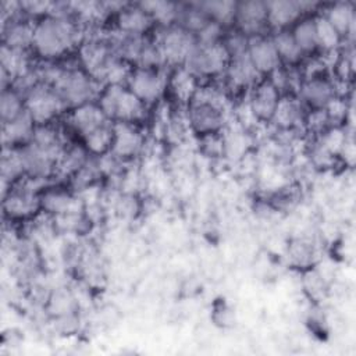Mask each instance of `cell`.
I'll return each instance as SVG.
<instances>
[{"mask_svg": "<svg viewBox=\"0 0 356 356\" xmlns=\"http://www.w3.org/2000/svg\"><path fill=\"white\" fill-rule=\"evenodd\" d=\"M248 56L260 75H270L282 63L278 57L271 36L257 35L249 38Z\"/></svg>", "mask_w": 356, "mask_h": 356, "instance_id": "cell-14", "label": "cell"}, {"mask_svg": "<svg viewBox=\"0 0 356 356\" xmlns=\"http://www.w3.org/2000/svg\"><path fill=\"white\" fill-rule=\"evenodd\" d=\"M35 179H19L3 193V210L8 218L19 220L33 216L40 209V193L33 188Z\"/></svg>", "mask_w": 356, "mask_h": 356, "instance_id": "cell-6", "label": "cell"}, {"mask_svg": "<svg viewBox=\"0 0 356 356\" xmlns=\"http://www.w3.org/2000/svg\"><path fill=\"white\" fill-rule=\"evenodd\" d=\"M24 111H25L24 96L17 89H14L13 86L1 89V96H0L1 124L14 120L15 117L22 114Z\"/></svg>", "mask_w": 356, "mask_h": 356, "instance_id": "cell-29", "label": "cell"}, {"mask_svg": "<svg viewBox=\"0 0 356 356\" xmlns=\"http://www.w3.org/2000/svg\"><path fill=\"white\" fill-rule=\"evenodd\" d=\"M120 58L107 38H85L78 46L79 65L99 83L104 85L106 75L115 60Z\"/></svg>", "mask_w": 356, "mask_h": 356, "instance_id": "cell-4", "label": "cell"}, {"mask_svg": "<svg viewBox=\"0 0 356 356\" xmlns=\"http://www.w3.org/2000/svg\"><path fill=\"white\" fill-rule=\"evenodd\" d=\"M224 74L228 86L235 89L254 86L257 82H260L259 78L261 76L252 64L248 53L229 57Z\"/></svg>", "mask_w": 356, "mask_h": 356, "instance_id": "cell-19", "label": "cell"}, {"mask_svg": "<svg viewBox=\"0 0 356 356\" xmlns=\"http://www.w3.org/2000/svg\"><path fill=\"white\" fill-rule=\"evenodd\" d=\"M90 157V153L83 145H70L64 146L58 154L56 163V172L67 177H72Z\"/></svg>", "mask_w": 356, "mask_h": 356, "instance_id": "cell-24", "label": "cell"}, {"mask_svg": "<svg viewBox=\"0 0 356 356\" xmlns=\"http://www.w3.org/2000/svg\"><path fill=\"white\" fill-rule=\"evenodd\" d=\"M229 56L221 42L214 44H196L184 67L195 76H214L225 71Z\"/></svg>", "mask_w": 356, "mask_h": 356, "instance_id": "cell-8", "label": "cell"}, {"mask_svg": "<svg viewBox=\"0 0 356 356\" xmlns=\"http://www.w3.org/2000/svg\"><path fill=\"white\" fill-rule=\"evenodd\" d=\"M327 21L335 28V31L342 36L352 35L353 26H355V10L353 6L348 1H338L325 10L323 14Z\"/></svg>", "mask_w": 356, "mask_h": 356, "instance_id": "cell-23", "label": "cell"}, {"mask_svg": "<svg viewBox=\"0 0 356 356\" xmlns=\"http://www.w3.org/2000/svg\"><path fill=\"white\" fill-rule=\"evenodd\" d=\"M36 124L25 110L22 114L8 122L1 124L3 146L21 147L31 142Z\"/></svg>", "mask_w": 356, "mask_h": 356, "instance_id": "cell-20", "label": "cell"}, {"mask_svg": "<svg viewBox=\"0 0 356 356\" xmlns=\"http://www.w3.org/2000/svg\"><path fill=\"white\" fill-rule=\"evenodd\" d=\"M138 4L145 11H147L150 14L154 24H159L160 28L170 26V25H174L177 22L178 6H179L177 3L156 0V1H140Z\"/></svg>", "mask_w": 356, "mask_h": 356, "instance_id": "cell-27", "label": "cell"}, {"mask_svg": "<svg viewBox=\"0 0 356 356\" xmlns=\"http://www.w3.org/2000/svg\"><path fill=\"white\" fill-rule=\"evenodd\" d=\"M82 142L92 156H102L108 153L113 143V121L83 136Z\"/></svg>", "mask_w": 356, "mask_h": 356, "instance_id": "cell-28", "label": "cell"}, {"mask_svg": "<svg viewBox=\"0 0 356 356\" xmlns=\"http://www.w3.org/2000/svg\"><path fill=\"white\" fill-rule=\"evenodd\" d=\"M25 110L36 125L50 124L67 107L54 88L44 82H38L25 95Z\"/></svg>", "mask_w": 356, "mask_h": 356, "instance_id": "cell-5", "label": "cell"}, {"mask_svg": "<svg viewBox=\"0 0 356 356\" xmlns=\"http://www.w3.org/2000/svg\"><path fill=\"white\" fill-rule=\"evenodd\" d=\"M33 29L35 22L32 24L22 11L11 15L3 19L1 44L11 49L29 50L33 43Z\"/></svg>", "mask_w": 356, "mask_h": 356, "instance_id": "cell-12", "label": "cell"}, {"mask_svg": "<svg viewBox=\"0 0 356 356\" xmlns=\"http://www.w3.org/2000/svg\"><path fill=\"white\" fill-rule=\"evenodd\" d=\"M110 122L97 102H90L79 107L71 108L68 124L81 136V139L104 124Z\"/></svg>", "mask_w": 356, "mask_h": 356, "instance_id": "cell-17", "label": "cell"}, {"mask_svg": "<svg viewBox=\"0 0 356 356\" xmlns=\"http://www.w3.org/2000/svg\"><path fill=\"white\" fill-rule=\"evenodd\" d=\"M171 88L175 96L181 100H189L192 99L195 90H196V78L184 67L181 65L177 68V71L171 75Z\"/></svg>", "mask_w": 356, "mask_h": 356, "instance_id": "cell-32", "label": "cell"}, {"mask_svg": "<svg viewBox=\"0 0 356 356\" xmlns=\"http://www.w3.org/2000/svg\"><path fill=\"white\" fill-rule=\"evenodd\" d=\"M199 6L207 14V17L224 28L234 22L236 3L227 0H211V1H200Z\"/></svg>", "mask_w": 356, "mask_h": 356, "instance_id": "cell-30", "label": "cell"}, {"mask_svg": "<svg viewBox=\"0 0 356 356\" xmlns=\"http://www.w3.org/2000/svg\"><path fill=\"white\" fill-rule=\"evenodd\" d=\"M234 24L246 36L263 35L267 26V1L248 0L236 3Z\"/></svg>", "mask_w": 356, "mask_h": 356, "instance_id": "cell-11", "label": "cell"}, {"mask_svg": "<svg viewBox=\"0 0 356 356\" xmlns=\"http://www.w3.org/2000/svg\"><path fill=\"white\" fill-rule=\"evenodd\" d=\"M143 146V136L135 124L113 122V143L110 152L120 160L136 156Z\"/></svg>", "mask_w": 356, "mask_h": 356, "instance_id": "cell-13", "label": "cell"}, {"mask_svg": "<svg viewBox=\"0 0 356 356\" xmlns=\"http://www.w3.org/2000/svg\"><path fill=\"white\" fill-rule=\"evenodd\" d=\"M302 103L293 95L281 96L271 121L278 129H298L305 124Z\"/></svg>", "mask_w": 356, "mask_h": 356, "instance_id": "cell-21", "label": "cell"}, {"mask_svg": "<svg viewBox=\"0 0 356 356\" xmlns=\"http://www.w3.org/2000/svg\"><path fill=\"white\" fill-rule=\"evenodd\" d=\"M289 257L296 266H307L313 260V249L309 243L298 241L289 248Z\"/></svg>", "mask_w": 356, "mask_h": 356, "instance_id": "cell-35", "label": "cell"}, {"mask_svg": "<svg viewBox=\"0 0 356 356\" xmlns=\"http://www.w3.org/2000/svg\"><path fill=\"white\" fill-rule=\"evenodd\" d=\"M313 19L317 33L318 49H323L324 51H334L341 44L342 36L335 31V28L327 21L323 14L314 17Z\"/></svg>", "mask_w": 356, "mask_h": 356, "instance_id": "cell-31", "label": "cell"}, {"mask_svg": "<svg viewBox=\"0 0 356 356\" xmlns=\"http://www.w3.org/2000/svg\"><path fill=\"white\" fill-rule=\"evenodd\" d=\"M298 93L302 103L307 104L312 110L324 108L335 96H338L334 82L325 75L303 79Z\"/></svg>", "mask_w": 356, "mask_h": 356, "instance_id": "cell-16", "label": "cell"}, {"mask_svg": "<svg viewBox=\"0 0 356 356\" xmlns=\"http://www.w3.org/2000/svg\"><path fill=\"white\" fill-rule=\"evenodd\" d=\"M280 99V92L268 79H264L253 86L248 106L256 120L271 121Z\"/></svg>", "mask_w": 356, "mask_h": 356, "instance_id": "cell-15", "label": "cell"}, {"mask_svg": "<svg viewBox=\"0 0 356 356\" xmlns=\"http://www.w3.org/2000/svg\"><path fill=\"white\" fill-rule=\"evenodd\" d=\"M115 29L124 33L146 36V33L153 28L154 21L150 14L136 3L125 4L115 14Z\"/></svg>", "mask_w": 356, "mask_h": 356, "instance_id": "cell-18", "label": "cell"}, {"mask_svg": "<svg viewBox=\"0 0 356 356\" xmlns=\"http://www.w3.org/2000/svg\"><path fill=\"white\" fill-rule=\"evenodd\" d=\"M164 61L167 64L184 65L192 50L196 47L197 40L193 33L188 32L178 24L163 26L156 39Z\"/></svg>", "mask_w": 356, "mask_h": 356, "instance_id": "cell-7", "label": "cell"}, {"mask_svg": "<svg viewBox=\"0 0 356 356\" xmlns=\"http://www.w3.org/2000/svg\"><path fill=\"white\" fill-rule=\"evenodd\" d=\"M188 121L192 129L200 136L220 132L224 125V106L202 100H191Z\"/></svg>", "mask_w": 356, "mask_h": 356, "instance_id": "cell-10", "label": "cell"}, {"mask_svg": "<svg viewBox=\"0 0 356 356\" xmlns=\"http://www.w3.org/2000/svg\"><path fill=\"white\" fill-rule=\"evenodd\" d=\"M83 38V31L75 17L44 15L35 22L32 49L46 61H54L78 47Z\"/></svg>", "mask_w": 356, "mask_h": 356, "instance_id": "cell-1", "label": "cell"}, {"mask_svg": "<svg viewBox=\"0 0 356 356\" xmlns=\"http://www.w3.org/2000/svg\"><path fill=\"white\" fill-rule=\"evenodd\" d=\"M271 40L275 46V50L278 53V57L282 64L285 65H296L302 61L303 53L298 47L296 42L293 40V36L291 31L288 29H281L277 31L273 36Z\"/></svg>", "mask_w": 356, "mask_h": 356, "instance_id": "cell-25", "label": "cell"}, {"mask_svg": "<svg viewBox=\"0 0 356 356\" xmlns=\"http://www.w3.org/2000/svg\"><path fill=\"white\" fill-rule=\"evenodd\" d=\"M302 15L299 1L293 0H274L267 1V25L277 31L286 29L289 25L298 22Z\"/></svg>", "mask_w": 356, "mask_h": 356, "instance_id": "cell-22", "label": "cell"}, {"mask_svg": "<svg viewBox=\"0 0 356 356\" xmlns=\"http://www.w3.org/2000/svg\"><path fill=\"white\" fill-rule=\"evenodd\" d=\"M330 124L331 127H334V124L342 122L346 118V113H348V106L345 103V99L341 96H335L325 107H324Z\"/></svg>", "mask_w": 356, "mask_h": 356, "instance_id": "cell-36", "label": "cell"}, {"mask_svg": "<svg viewBox=\"0 0 356 356\" xmlns=\"http://www.w3.org/2000/svg\"><path fill=\"white\" fill-rule=\"evenodd\" d=\"M309 156H310L312 164L317 168H330L334 164L337 157L334 153L327 150L318 140L314 142L313 146L310 147Z\"/></svg>", "mask_w": 356, "mask_h": 356, "instance_id": "cell-34", "label": "cell"}, {"mask_svg": "<svg viewBox=\"0 0 356 356\" xmlns=\"http://www.w3.org/2000/svg\"><path fill=\"white\" fill-rule=\"evenodd\" d=\"M75 306H76L75 298L68 291L57 289L49 298V309L56 317L70 314V313H75Z\"/></svg>", "mask_w": 356, "mask_h": 356, "instance_id": "cell-33", "label": "cell"}, {"mask_svg": "<svg viewBox=\"0 0 356 356\" xmlns=\"http://www.w3.org/2000/svg\"><path fill=\"white\" fill-rule=\"evenodd\" d=\"M167 86V76L161 68L134 67L127 81V88L146 106L160 99Z\"/></svg>", "mask_w": 356, "mask_h": 356, "instance_id": "cell-9", "label": "cell"}, {"mask_svg": "<svg viewBox=\"0 0 356 356\" xmlns=\"http://www.w3.org/2000/svg\"><path fill=\"white\" fill-rule=\"evenodd\" d=\"M99 85L100 83L93 79L81 65H60V70L51 82V86L58 93L67 108H75L95 102L102 92Z\"/></svg>", "mask_w": 356, "mask_h": 356, "instance_id": "cell-2", "label": "cell"}, {"mask_svg": "<svg viewBox=\"0 0 356 356\" xmlns=\"http://www.w3.org/2000/svg\"><path fill=\"white\" fill-rule=\"evenodd\" d=\"M291 33L300 51L305 54L314 53L318 49L317 33L313 18H303L292 25Z\"/></svg>", "mask_w": 356, "mask_h": 356, "instance_id": "cell-26", "label": "cell"}, {"mask_svg": "<svg viewBox=\"0 0 356 356\" xmlns=\"http://www.w3.org/2000/svg\"><path fill=\"white\" fill-rule=\"evenodd\" d=\"M97 104L113 122L136 124L146 114V104L127 85H106L97 97Z\"/></svg>", "mask_w": 356, "mask_h": 356, "instance_id": "cell-3", "label": "cell"}]
</instances>
